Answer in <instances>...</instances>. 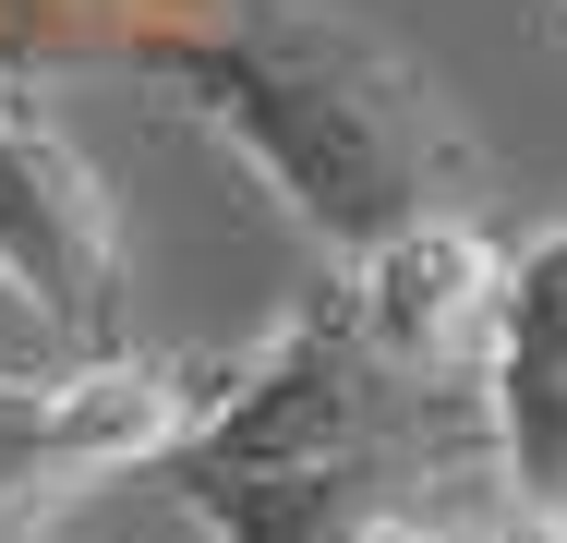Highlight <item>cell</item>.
<instances>
[{
    "label": "cell",
    "instance_id": "obj_5",
    "mask_svg": "<svg viewBox=\"0 0 567 543\" xmlns=\"http://www.w3.org/2000/svg\"><path fill=\"white\" fill-rule=\"evenodd\" d=\"M495 278H507V242H483V217H435V229H411V242L339 266L362 338H374L386 362H411V375H447V387H483Z\"/></svg>",
    "mask_w": 567,
    "mask_h": 543
},
{
    "label": "cell",
    "instance_id": "obj_4",
    "mask_svg": "<svg viewBox=\"0 0 567 543\" xmlns=\"http://www.w3.org/2000/svg\"><path fill=\"white\" fill-rule=\"evenodd\" d=\"M483 423H495L507 520L567 532V206L532 242H507L495 338H483Z\"/></svg>",
    "mask_w": 567,
    "mask_h": 543
},
{
    "label": "cell",
    "instance_id": "obj_3",
    "mask_svg": "<svg viewBox=\"0 0 567 543\" xmlns=\"http://www.w3.org/2000/svg\"><path fill=\"white\" fill-rule=\"evenodd\" d=\"M121 217L97 194V170L73 157L61 121L0 98V290L24 303V326L61 362H110L121 338Z\"/></svg>",
    "mask_w": 567,
    "mask_h": 543
},
{
    "label": "cell",
    "instance_id": "obj_6",
    "mask_svg": "<svg viewBox=\"0 0 567 543\" xmlns=\"http://www.w3.org/2000/svg\"><path fill=\"white\" fill-rule=\"evenodd\" d=\"M556 24H567V0H556Z\"/></svg>",
    "mask_w": 567,
    "mask_h": 543
},
{
    "label": "cell",
    "instance_id": "obj_2",
    "mask_svg": "<svg viewBox=\"0 0 567 543\" xmlns=\"http://www.w3.org/2000/svg\"><path fill=\"white\" fill-rule=\"evenodd\" d=\"M241 387V350H110L61 375H0V543H37L49 508L157 471Z\"/></svg>",
    "mask_w": 567,
    "mask_h": 543
},
{
    "label": "cell",
    "instance_id": "obj_1",
    "mask_svg": "<svg viewBox=\"0 0 567 543\" xmlns=\"http://www.w3.org/2000/svg\"><path fill=\"white\" fill-rule=\"evenodd\" d=\"M121 73H145L194 133H218L327 266L471 217L483 194L447 85L339 0H218V12L133 24Z\"/></svg>",
    "mask_w": 567,
    "mask_h": 543
}]
</instances>
